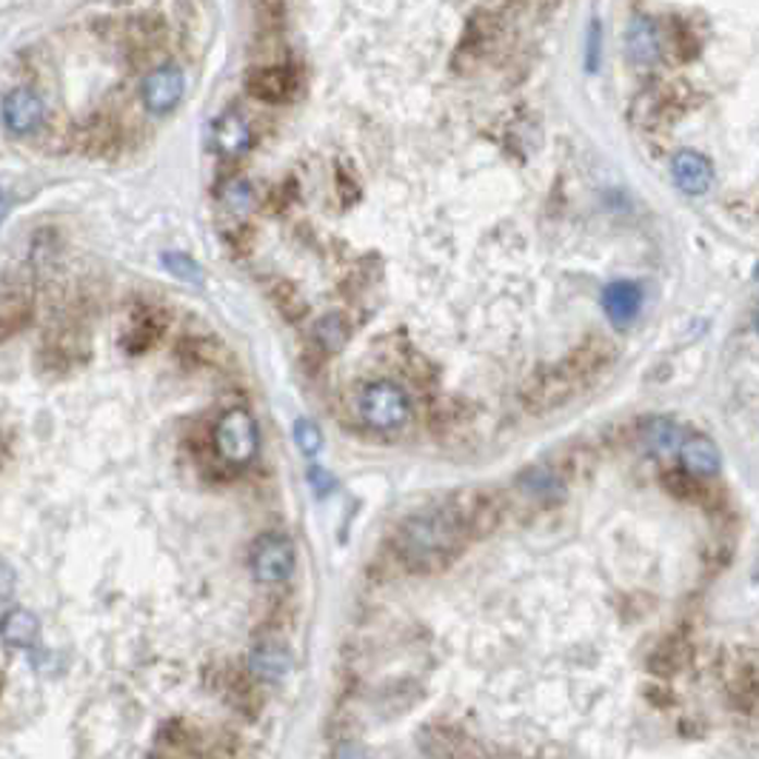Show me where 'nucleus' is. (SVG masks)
<instances>
[{
    "label": "nucleus",
    "mask_w": 759,
    "mask_h": 759,
    "mask_svg": "<svg viewBox=\"0 0 759 759\" xmlns=\"http://www.w3.org/2000/svg\"><path fill=\"white\" fill-rule=\"evenodd\" d=\"M671 174H674V183H677L680 192L691 197L706 195L708 188L714 186V166H711V160L691 149H683L674 155Z\"/></svg>",
    "instance_id": "nucleus-9"
},
{
    "label": "nucleus",
    "mask_w": 759,
    "mask_h": 759,
    "mask_svg": "<svg viewBox=\"0 0 759 759\" xmlns=\"http://www.w3.org/2000/svg\"><path fill=\"white\" fill-rule=\"evenodd\" d=\"M15 568L7 563V560H0V600H9L12 597V591H15Z\"/></svg>",
    "instance_id": "nucleus-24"
},
{
    "label": "nucleus",
    "mask_w": 759,
    "mask_h": 759,
    "mask_svg": "<svg viewBox=\"0 0 759 759\" xmlns=\"http://www.w3.org/2000/svg\"><path fill=\"white\" fill-rule=\"evenodd\" d=\"M269 297L286 320H301V317L306 315V297H303L301 289L294 286V283H289V280H274L269 286Z\"/></svg>",
    "instance_id": "nucleus-17"
},
{
    "label": "nucleus",
    "mask_w": 759,
    "mask_h": 759,
    "mask_svg": "<svg viewBox=\"0 0 759 759\" xmlns=\"http://www.w3.org/2000/svg\"><path fill=\"white\" fill-rule=\"evenodd\" d=\"M348 338H352V329H348V320L343 315H326L317 320L315 340L320 343L323 352H340V348L346 346Z\"/></svg>",
    "instance_id": "nucleus-18"
},
{
    "label": "nucleus",
    "mask_w": 759,
    "mask_h": 759,
    "mask_svg": "<svg viewBox=\"0 0 759 759\" xmlns=\"http://www.w3.org/2000/svg\"><path fill=\"white\" fill-rule=\"evenodd\" d=\"M597 54H600V23H591L588 29V72L597 69Z\"/></svg>",
    "instance_id": "nucleus-25"
},
{
    "label": "nucleus",
    "mask_w": 759,
    "mask_h": 759,
    "mask_svg": "<svg viewBox=\"0 0 759 759\" xmlns=\"http://www.w3.org/2000/svg\"><path fill=\"white\" fill-rule=\"evenodd\" d=\"M306 477H308V486L315 489L317 497H326V494H331V491H334V477H331V474L326 472L323 466H317V463H311V466H308V472H306Z\"/></svg>",
    "instance_id": "nucleus-23"
},
{
    "label": "nucleus",
    "mask_w": 759,
    "mask_h": 759,
    "mask_svg": "<svg viewBox=\"0 0 759 759\" xmlns=\"http://www.w3.org/2000/svg\"><path fill=\"white\" fill-rule=\"evenodd\" d=\"M252 146V128L241 114L227 112L215 123V149L227 158H241Z\"/></svg>",
    "instance_id": "nucleus-13"
},
{
    "label": "nucleus",
    "mask_w": 759,
    "mask_h": 759,
    "mask_svg": "<svg viewBox=\"0 0 759 759\" xmlns=\"http://www.w3.org/2000/svg\"><path fill=\"white\" fill-rule=\"evenodd\" d=\"M183 91H186L183 69L174 66V63H166V66L151 69L146 75L144 86H140V98H144L146 112L169 114L183 100Z\"/></svg>",
    "instance_id": "nucleus-5"
},
{
    "label": "nucleus",
    "mask_w": 759,
    "mask_h": 759,
    "mask_svg": "<svg viewBox=\"0 0 759 759\" xmlns=\"http://www.w3.org/2000/svg\"><path fill=\"white\" fill-rule=\"evenodd\" d=\"M163 266L169 274H174V278L183 280V283H192V286H200V283H204V269H200L197 260H192L188 255H181V252H166Z\"/></svg>",
    "instance_id": "nucleus-20"
},
{
    "label": "nucleus",
    "mask_w": 759,
    "mask_h": 759,
    "mask_svg": "<svg viewBox=\"0 0 759 759\" xmlns=\"http://www.w3.org/2000/svg\"><path fill=\"white\" fill-rule=\"evenodd\" d=\"M252 186L246 181H232L223 192H220V200L232 215H246L252 209Z\"/></svg>",
    "instance_id": "nucleus-22"
},
{
    "label": "nucleus",
    "mask_w": 759,
    "mask_h": 759,
    "mask_svg": "<svg viewBox=\"0 0 759 759\" xmlns=\"http://www.w3.org/2000/svg\"><path fill=\"white\" fill-rule=\"evenodd\" d=\"M519 491L526 497H531V500H556V497H563V480L556 477V472H551V468L546 466H534L526 468V472L519 474L517 480Z\"/></svg>",
    "instance_id": "nucleus-16"
},
{
    "label": "nucleus",
    "mask_w": 759,
    "mask_h": 759,
    "mask_svg": "<svg viewBox=\"0 0 759 759\" xmlns=\"http://www.w3.org/2000/svg\"><path fill=\"white\" fill-rule=\"evenodd\" d=\"M468 528L457 505L429 509V512L412 514L403 519L394 534L400 560L414 574L443 572L452 563L460 549L466 546Z\"/></svg>",
    "instance_id": "nucleus-1"
},
{
    "label": "nucleus",
    "mask_w": 759,
    "mask_h": 759,
    "mask_svg": "<svg viewBox=\"0 0 759 759\" xmlns=\"http://www.w3.org/2000/svg\"><path fill=\"white\" fill-rule=\"evenodd\" d=\"M294 665V657L283 642L278 639H260L248 651V671L252 677L260 680V683L278 685L289 677V671Z\"/></svg>",
    "instance_id": "nucleus-7"
},
{
    "label": "nucleus",
    "mask_w": 759,
    "mask_h": 759,
    "mask_svg": "<svg viewBox=\"0 0 759 759\" xmlns=\"http://www.w3.org/2000/svg\"><path fill=\"white\" fill-rule=\"evenodd\" d=\"M646 440L648 449H654V452H674V449H680V443H683V429H680L674 420L657 417V420H651L646 426Z\"/></svg>",
    "instance_id": "nucleus-19"
},
{
    "label": "nucleus",
    "mask_w": 759,
    "mask_h": 759,
    "mask_svg": "<svg viewBox=\"0 0 759 759\" xmlns=\"http://www.w3.org/2000/svg\"><path fill=\"white\" fill-rule=\"evenodd\" d=\"M602 308L611 317V323H634L642 308V286L634 280H611L609 286L602 289Z\"/></svg>",
    "instance_id": "nucleus-10"
},
{
    "label": "nucleus",
    "mask_w": 759,
    "mask_h": 759,
    "mask_svg": "<svg viewBox=\"0 0 759 759\" xmlns=\"http://www.w3.org/2000/svg\"><path fill=\"white\" fill-rule=\"evenodd\" d=\"M301 86L303 75L297 66L252 69L246 77V89L257 100H266V103H286V100L297 98Z\"/></svg>",
    "instance_id": "nucleus-6"
},
{
    "label": "nucleus",
    "mask_w": 759,
    "mask_h": 759,
    "mask_svg": "<svg viewBox=\"0 0 759 759\" xmlns=\"http://www.w3.org/2000/svg\"><path fill=\"white\" fill-rule=\"evenodd\" d=\"M360 417L366 426L377 431H394L403 429L412 417V403L408 394L391 380H375L363 389L360 400H357Z\"/></svg>",
    "instance_id": "nucleus-2"
},
{
    "label": "nucleus",
    "mask_w": 759,
    "mask_h": 759,
    "mask_svg": "<svg viewBox=\"0 0 759 759\" xmlns=\"http://www.w3.org/2000/svg\"><path fill=\"white\" fill-rule=\"evenodd\" d=\"M691 657H694V648L688 639L669 637L660 648H657L654 654H651L648 665H651V671L660 674V677H671V674H680V671L691 662Z\"/></svg>",
    "instance_id": "nucleus-15"
},
{
    "label": "nucleus",
    "mask_w": 759,
    "mask_h": 759,
    "mask_svg": "<svg viewBox=\"0 0 759 759\" xmlns=\"http://www.w3.org/2000/svg\"><path fill=\"white\" fill-rule=\"evenodd\" d=\"M294 443H297L301 454H306V457H317V454L323 452V434L317 429V423L306 420V417L294 423Z\"/></svg>",
    "instance_id": "nucleus-21"
},
{
    "label": "nucleus",
    "mask_w": 759,
    "mask_h": 759,
    "mask_svg": "<svg viewBox=\"0 0 759 759\" xmlns=\"http://www.w3.org/2000/svg\"><path fill=\"white\" fill-rule=\"evenodd\" d=\"M44 100L38 91L32 89H12L3 98V123L12 135H32L44 123Z\"/></svg>",
    "instance_id": "nucleus-8"
},
{
    "label": "nucleus",
    "mask_w": 759,
    "mask_h": 759,
    "mask_svg": "<svg viewBox=\"0 0 759 759\" xmlns=\"http://www.w3.org/2000/svg\"><path fill=\"white\" fill-rule=\"evenodd\" d=\"M40 637V620L29 609H12L0 616V639L9 648H29Z\"/></svg>",
    "instance_id": "nucleus-12"
},
{
    "label": "nucleus",
    "mask_w": 759,
    "mask_h": 759,
    "mask_svg": "<svg viewBox=\"0 0 759 759\" xmlns=\"http://www.w3.org/2000/svg\"><path fill=\"white\" fill-rule=\"evenodd\" d=\"M680 457H683L685 472L694 474V477H711V474L720 472L722 454L714 445V440H708L702 434L685 437L680 443Z\"/></svg>",
    "instance_id": "nucleus-11"
},
{
    "label": "nucleus",
    "mask_w": 759,
    "mask_h": 759,
    "mask_svg": "<svg viewBox=\"0 0 759 759\" xmlns=\"http://www.w3.org/2000/svg\"><path fill=\"white\" fill-rule=\"evenodd\" d=\"M7 209H9V204H7V197L0 195V220L7 218Z\"/></svg>",
    "instance_id": "nucleus-26"
},
{
    "label": "nucleus",
    "mask_w": 759,
    "mask_h": 759,
    "mask_svg": "<svg viewBox=\"0 0 759 759\" xmlns=\"http://www.w3.org/2000/svg\"><path fill=\"white\" fill-rule=\"evenodd\" d=\"M257 426L246 408H232L215 426V449L229 466H246L257 454Z\"/></svg>",
    "instance_id": "nucleus-3"
},
{
    "label": "nucleus",
    "mask_w": 759,
    "mask_h": 759,
    "mask_svg": "<svg viewBox=\"0 0 759 759\" xmlns=\"http://www.w3.org/2000/svg\"><path fill=\"white\" fill-rule=\"evenodd\" d=\"M248 565L255 574L257 583L264 586H283L286 579H292L294 565H297V554L286 534H264L257 537L248 554Z\"/></svg>",
    "instance_id": "nucleus-4"
},
{
    "label": "nucleus",
    "mask_w": 759,
    "mask_h": 759,
    "mask_svg": "<svg viewBox=\"0 0 759 759\" xmlns=\"http://www.w3.org/2000/svg\"><path fill=\"white\" fill-rule=\"evenodd\" d=\"M660 49L662 40L654 23L642 21V17L634 21L632 29H628V54H632V61L639 63V66H651L660 58Z\"/></svg>",
    "instance_id": "nucleus-14"
}]
</instances>
